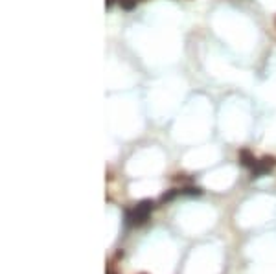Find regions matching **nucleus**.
I'll use <instances>...</instances> for the list:
<instances>
[{
    "label": "nucleus",
    "instance_id": "1",
    "mask_svg": "<svg viewBox=\"0 0 276 274\" xmlns=\"http://www.w3.org/2000/svg\"><path fill=\"white\" fill-rule=\"evenodd\" d=\"M155 210V203L151 199L140 201L134 208L125 210V225L127 226H140L149 219L151 212Z\"/></svg>",
    "mask_w": 276,
    "mask_h": 274
},
{
    "label": "nucleus",
    "instance_id": "2",
    "mask_svg": "<svg viewBox=\"0 0 276 274\" xmlns=\"http://www.w3.org/2000/svg\"><path fill=\"white\" fill-rule=\"evenodd\" d=\"M276 167V156H263L256 162V166L252 167V178H260L267 173H271Z\"/></svg>",
    "mask_w": 276,
    "mask_h": 274
},
{
    "label": "nucleus",
    "instance_id": "3",
    "mask_svg": "<svg viewBox=\"0 0 276 274\" xmlns=\"http://www.w3.org/2000/svg\"><path fill=\"white\" fill-rule=\"evenodd\" d=\"M239 162H241L245 167L252 169V167L256 166V162H258V160H256L254 155H252L249 149H241V151H239Z\"/></svg>",
    "mask_w": 276,
    "mask_h": 274
},
{
    "label": "nucleus",
    "instance_id": "4",
    "mask_svg": "<svg viewBox=\"0 0 276 274\" xmlns=\"http://www.w3.org/2000/svg\"><path fill=\"white\" fill-rule=\"evenodd\" d=\"M182 195H190V197H201L202 190L199 186H184L182 188Z\"/></svg>",
    "mask_w": 276,
    "mask_h": 274
},
{
    "label": "nucleus",
    "instance_id": "5",
    "mask_svg": "<svg viewBox=\"0 0 276 274\" xmlns=\"http://www.w3.org/2000/svg\"><path fill=\"white\" fill-rule=\"evenodd\" d=\"M181 194H182V190H177V188L170 190V192H166V194L160 197V203H170V201H173L177 195H181Z\"/></svg>",
    "mask_w": 276,
    "mask_h": 274
},
{
    "label": "nucleus",
    "instance_id": "6",
    "mask_svg": "<svg viewBox=\"0 0 276 274\" xmlns=\"http://www.w3.org/2000/svg\"><path fill=\"white\" fill-rule=\"evenodd\" d=\"M140 2H142V0H118V4L122 6V10H125V11L134 10L136 4H140Z\"/></svg>",
    "mask_w": 276,
    "mask_h": 274
},
{
    "label": "nucleus",
    "instance_id": "7",
    "mask_svg": "<svg viewBox=\"0 0 276 274\" xmlns=\"http://www.w3.org/2000/svg\"><path fill=\"white\" fill-rule=\"evenodd\" d=\"M114 2H118V0H105V8H107V10H109V8H112V4H114Z\"/></svg>",
    "mask_w": 276,
    "mask_h": 274
},
{
    "label": "nucleus",
    "instance_id": "8",
    "mask_svg": "<svg viewBox=\"0 0 276 274\" xmlns=\"http://www.w3.org/2000/svg\"><path fill=\"white\" fill-rule=\"evenodd\" d=\"M107 274H116V272H112V270H107Z\"/></svg>",
    "mask_w": 276,
    "mask_h": 274
}]
</instances>
